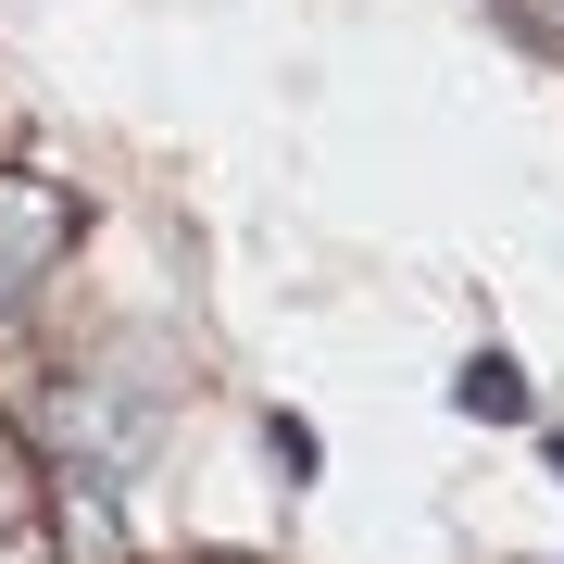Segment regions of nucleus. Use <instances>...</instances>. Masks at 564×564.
Returning <instances> with one entry per match:
<instances>
[{"instance_id":"obj_3","label":"nucleus","mask_w":564,"mask_h":564,"mask_svg":"<svg viewBox=\"0 0 564 564\" xmlns=\"http://www.w3.org/2000/svg\"><path fill=\"white\" fill-rule=\"evenodd\" d=\"M452 402L477 414V426H514V414H527V377H514V351H477V364L452 377Z\"/></svg>"},{"instance_id":"obj_4","label":"nucleus","mask_w":564,"mask_h":564,"mask_svg":"<svg viewBox=\"0 0 564 564\" xmlns=\"http://www.w3.org/2000/svg\"><path fill=\"white\" fill-rule=\"evenodd\" d=\"M552 477H564V440H552Z\"/></svg>"},{"instance_id":"obj_2","label":"nucleus","mask_w":564,"mask_h":564,"mask_svg":"<svg viewBox=\"0 0 564 564\" xmlns=\"http://www.w3.org/2000/svg\"><path fill=\"white\" fill-rule=\"evenodd\" d=\"M63 564H126V514H113V477H63Z\"/></svg>"},{"instance_id":"obj_1","label":"nucleus","mask_w":564,"mask_h":564,"mask_svg":"<svg viewBox=\"0 0 564 564\" xmlns=\"http://www.w3.org/2000/svg\"><path fill=\"white\" fill-rule=\"evenodd\" d=\"M76 251V202H63V176H25V163H0V314L39 302V276Z\"/></svg>"}]
</instances>
